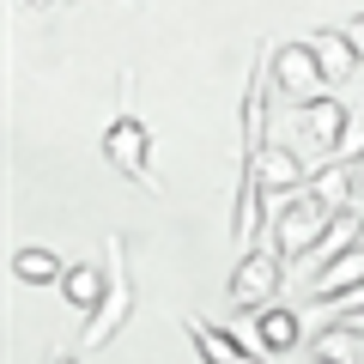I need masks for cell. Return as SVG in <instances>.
I'll list each match as a JSON object with an SVG mask.
<instances>
[{
    "mask_svg": "<svg viewBox=\"0 0 364 364\" xmlns=\"http://www.w3.org/2000/svg\"><path fill=\"white\" fill-rule=\"evenodd\" d=\"M255 346L267 352V358H279V352H298L304 346V322L291 304H273V310L255 316Z\"/></svg>",
    "mask_w": 364,
    "mask_h": 364,
    "instance_id": "obj_13",
    "label": "cell"
},
{
    "mask_svg": "<svg viewBox=\"0 0 364 364\" xmlns=\"http://www.w3.org/2000/svg\"><path fill=\"white\" fill-rule=\"evenodd\" d=\"M104 249H109V291H104V304H97V316L85 322V352H104L109 340L122 334V328L134 322V273H128V237L122 231H109L104 237Z\"/></svg>",
    "mask_w": 364,
    "mask_h": 364,
    "instance_id": "obj_3",
    "label": "cell"
},
{
    "mask_svg": "<svg viewBox=\"0 0 364 364\" xmlns=\"http://www.w3.org/2000/svg\"><path fill=\"white\" fill-rule=\"evenodd\" d=\"M43 364H79V358H73V352H61V346H55V352H43Z\"/></svg>",
    "mask_w": 364,
    "mask_h": 364,
    "instance_id": "obj_18",
    "label": "cell"
},
{
    "mask_svg": "<svg viewBox=\"0 0 364 364\" xmlns=\"http://www.w3.org/2000/svg\"><path fill=\"white\" fill-rule=\"evenodd\" d=\"M291 261L279 255V249H249L243 261L231 267V286H225V304H231V316H261L273 310V298H279V286H286Z\"/></svg>",
    "mask_w": 364,
    "mask_h": 364,
    "instance_id": "obj_5",
    "label": "cell"
},
{
    "mask_svg": "<svg viewBox=\"0 0 364 364\" xmlns=\"http://www.w3.org/2000/svg\"><path fill=\"white\" fill-rule=\"evenodd\" d=\"M310 49H316V61H322L328 85H340V79H364V55L352 49L346 31H310Z\"/></svg>",
    "mask_w": 364,
    "mask_h": 364,
    "instance_id": "obj_12",
    "label": "cell"
},
{
    "mask_svg": "<svg viewBox=\"0 0 364 364\" xmlns=\"http://www.w3.org/2000/svg\"><path fill=\"white\" fill-rule=\"evenodd\" d=\"M322 85H328V73H322V61H316L310 37L273 43V55H267V91H273V97L310 104V97H322Z\"/></svg>",
    "mask_w": 364,
    "mask_h": 364,
    "instance_id": "obj_6",
    "label": "cell"
},
{
    "mask_svg": "<svg viewBox=\"0 0 364 364\" xmlns=\"http://www.w3.org/2000/svg\"><path fill=\"white\" fill-rule=\"evenodd\" d=\"M97 152H104V164L116 170L122 182L146 188V195H164V182H158V170H152V128L134 116V73H122V104H116V116L104 122Z\"/></svg>",
    "mask_w": 364,
    "mask_h": 364,
    "instance_id": "obj_1",
    "label": "cell"
},
{
    "mask_svg": "<svg viewBox=\"0 0 364 364\" xmlns=\"http://www.w3.org/2000/svg\"><path fill=\"white\" fill-rule=\"evenodd\" d=\"M182 328H188V340H195L200 364H261V358H267V352H249L231 328L207 322V316H182Z\"/></svg>",
    "mask_w": 364,
    "mask_h": 364,
    "instance_id": "obj_8",
    "label": "cell"
},
{
    "mask_svg": "<svg viewBox=\"0 0 364 364\" xmlns=\"http://www.w3.org/2000/svg\"><path fill=\"white\" fill-rule=\"evenodd\" d=\"M18 6H25V13H37V6H55V0H18Z\"/></svg>",
    "mask_w": 364,
    "mask_h": 364,
    "instance_id": "obj_20",
    "label": "cell"
},
{
    "mask_svg": "<svg viewBox=\"0 0 364 364\" xmlns=\"http://www.w3.org/2000/svg\"><path fill=\"white\" fill-rule=\"evenodd\" d=\"M55 291H61L67 310H79V316L91 322L97 304H104V291H109V267H97V261H67V279H61Z\"/></svg>",
    "mask_w": 364,
    "mask_h": 364,
    "instance_id": "obj_9",
    "label": "cell"
},
{
    "mask_svg": "<svg viewBox=\"0 0 364 364\" xmlns=\"http://www.w3.org/2000/svg\"><path fill=\"white\" fill-rule=\"evenodd\" d=\"M358 346H364V340L352 334V328H340V322H334V328H322V334L310 340V358H316V364H364V358H358Z\"/></svg>",
    "mask_w": 364,
    "mask_h": 364,
    "instance_id": "obj_16",
    "label": "cell"
},
{
    "mask_svg": "<svg viewBox=\"0 0 364 364\" xmlns=\"http://www.w3.org/2000/svg\"><path fill=\"white\" fill-rule=\"evenodd\" d=\"M340 328H352V334L364 340V310H358V316H346V322H340Z\"/></svg>",
    "mask_w": 364,
    "mask_h": 364,
    "instance_id": "obj_19",
    "label": "cell"
},
{
    "mask_svg": "<svg viewBox=\"0 0 364 364\" xmlns=\"http://www.w3.org/2000/svg\"><path fill=\"white\" fill-rule=\"evenodd\" d=\"M13 279H18V286H61V279H67V261L61 255H55V249L49 243H25V249H13Z\"/></svg>",
    "mask_w": 364,
    "mask_h": 364,
    "instance_id": "obj_15",
    "label": "cell"
},
{
    "mask_svg": "<svg viewBox=\"0 0 364 364\" xmlns=\"http://www.w3.org/2000/svg\"><path fill=\"white\" fill-rule=\"evenodd\" d=\"M304 188H310V164L298 158V146L279 140V134H267V146H261V158H255L261 207H273V200H286V195H304Z\"/></svg>",
    "mask_w": 364,
    "mask_h": 364,
    "instance_id": "obj_7",
    "label": "cell"
},
{
    "mask_svg": "<svg viewBox=\"0 0 364 364\" xmlns=\"http://www.w3.org/2000/svg\"><path fill=\"white\" fill-rule=\"evenodd\" d=\"M352 116H358V109H346L334 91H322V97L298 104V109H291V146H298V158H304L310 170L334 164L340 146H346V134H352Z\"/></svg>",
    "mask_w": 364,
    "mask_h": 364,
    "instance_id": "obj_2",
    "label": "cell"
},
{
    "mask_svg": "<svg viewBox=\"0 0 364 364\" xmlns=\"http://www.w3.org/2000/svg\"><path fill=\"white\" fill-rule=\"evenodd\" d=\"M340 31H346V37H352V49H358V55H364V13H358V18H352V25H340Z\"/></svg>",
    "mask_w": 364,
    "mask_h": 364,
    "instance_id": "obj_17",
    "label": "cell"
},
{
    "mask_svg": "<svg viewBox=\"0 0 364 364\" xmlns=\"http://www.w3.org/2000/svg\"><path fill=\"white\" fill-rule=\"evenodd\" d=\"M55 6H79V0H55Z\"/></svg>",
    "mask_w": 364,
    "mask_h": 364,
    "instance_id": "obj_22",
    "label": "cell"
},
{
    "mask_svg": "<svg viewBox=\"0 0 364 364\" xmlns=\"http://www.w3.org/2000/svg\"><path fill=\"white\" fill-rule=\"evenodd\" d=\"M358 243H364V213H340V219L328 225V237H322V243H316L310 255L298 261V267H310V279H316V273H322L328 261H340V255H352V249H358Z\"/></svg>",
    "mask_w": 364,
    "mask_h": 364,
    "instance_id": "obj_14",
    "label": "cell"
},
{
    "mask_svg": "<svg viewBox=\"0 0 364 364\" xmlns=\"http://www.w3.org/2000/svg\"><path fill=\"white\" fill-rule=\"evenodd\" d=\"M358 85H364V79H358Z\"/></svg>",
    "mask_w": 364,
    "mask_h": 364,
    "instance_id": "obj_23",
    "label": "cell"
},
{
    "mask_svg": "<svg viewBox=\"0 0 364 364\" xmlns=\"http://www.w3.org/2000/svg\"><path fill=\"white\" fill-rule=\"evenodd\" d=\"M328 225H334V213H328L310 188L267 207V237H273V249H279L286 261H304V255H310V249L328 237Z\"/></svg>",
    "mask_w": 364,
    "mask_h": 364,
    "instance_id": "obj_4",
    "label": "cell"
},
{
    "mask_svg": "<svg viewBox=\"0 0 364 364\" xmlns=\"http://www.w3.org/2000/svg\"><path fill=\"white\" fill-rule=\"evenodd\" d=\"M310 195L322 200L328 213H358V164H322L310 170Z\"/></svg>",
    "mask_w": 364,
    "mask_h": 364,
    "instance_id": "obj_11",
    "label": "cell"
},
{
    "mask_svg": "<svg viewBox=\"0 0 364 364\" xmlns=\"http://www.w3.org/2000/svg\"><path fill=\"white\" fill-rule=\"evenodd\" d=\"M358 207H364V158H358Z\"/></svg>",
    "mask_w": 364,
    "mask_h": 364,
    "instance_id": "obj_21",
    "label": "cell"
},
{
    "mask_svg": "<svg viewBox=\"0 0 364 364\" xmlns=\"http://www.w3.org/2000/svg\"><path fill=\"white\" fill-rule=\"evenodd\" d=\"M352 291H364V243L352 249V255H340V261H328L322 273L310 279V304H340V298H352Z\"/></svg>",
    "mask_w": 364,
    "mask_h": 364,
    "instance_id": "obj_10",
    "label": "cell"
}]
</instances>
